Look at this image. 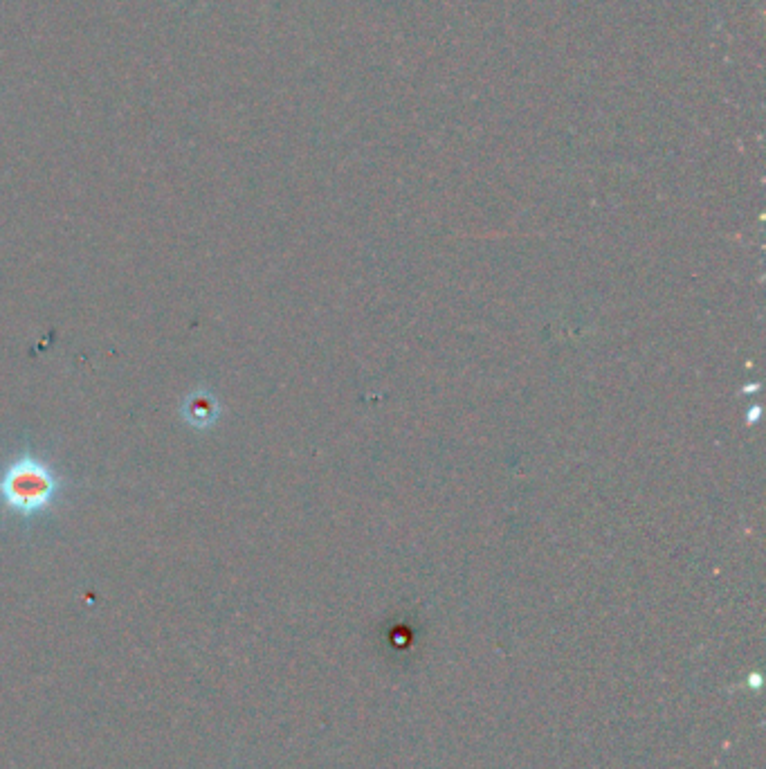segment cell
Returning a JSON list of instances; mask_svg holds the SVG:
<instances>
[{"mask_svg": "<svg viewBox=\"0 0 766 769\" xmlns=\"http://www.w3.org/2000/svg\"><path fill=\"white\" fill-rule=\"evenodd\" d=\"M59 493V477L34 455H23L0 475V504L16 515L48 509Z\"/></svg>", "mask_w": 766, "mask_h": 769, "instance_id": "1", "label": "cell"}]
</instances>
